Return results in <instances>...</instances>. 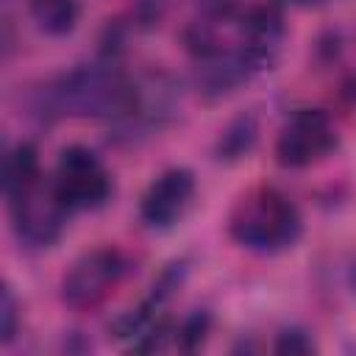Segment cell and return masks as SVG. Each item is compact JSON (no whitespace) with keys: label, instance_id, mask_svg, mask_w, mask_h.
Masks as SVG:
<instances>
[{"label":"cell","instance_id":"cell-16","mask_svg":"<svg viewBox=\"0 0 356 356\" xmlns=\"http://www.w3.org/2000/svg\"><path fill=\"white\" fill-rule=\"evenodd\" d=\"M353 286H356V270H353Z\"/></svg>","mask_w":356,"mask_h":356},{"label":"cell","instance_id":"cell-9","mask_svg":"<svg viewBox=\"0 0 356 356\" xmlns=\"http://www.w3.org/2000/svg\"><path fill=\"white\" fill-rule=\"evenodd\" d=\"M39 153L31 142H19L8 150L6 161H3V195L6 200L17 192H22L25 186H31L33 181H39Z\"/></svg>","mask_w":356,"mask_h":356},{"label":"cell","instance_id":"cell-10","mask_svg":"<svg viewBox=\"0 0 356 356\" xmlns=\"http://www.w3.org/2000/svg\"><path fill=\"white\" fill-rule=\"evenodd\" d=\"M259 139V122L253 114H239L234 117L217 136V145H214V156L220 161H239L242 156H248L253 150Z\"/></svg>","mask_w":356,"mask_h":356},{"label":"cell","instance_id":"cell-1","mask_svg":"<svg viewBox=\"0 0 356 356\" xmlns=\"http://www.w3.org/2000/svg\"><path fill=\"white\" fill-rule=\"evenodd\" d=\"M136 83L111 61H95L70 70L50 89V106L70 117L125 122L134 111Z\"/></svg>","mask_w":356,"mask_h":356},{"label":"cell","instance_id":"cell-14","mask_svg":"<svg viewBox=\"0 0 356 356\" xmlns=\"http://www.w3.org/2000/svg\"><path fill=\"white\" fill-rule=\"evenodd\" d=\"M206 8H220V6H234V0H203Z\"/></svg>","mask_w":356,"mask_h":356},{"label":"cell","instance_id":"cell-7","mask_svg":"<svg viewBox=\"0 0 356 356\" xmlns=\"http://www.w3.org/2000/svg\"><path fill=\"white\" fill-rule=\"evenodd\" d=\"M192 197H195V172L186 167L164 170L145 189L139 203V217L147 228L156 231L172 228L192 206Z\"/></svg>","mask_w":356,"mask_h":356},{"label":"cell","instance_id":"cell-13","mask_svg":"<svg viewBox=\"0 0 356 356\" xmlns=\"http://www.w3.org/2000/svg\"><path fill=\"white\" fill-rule=\"evenodd\" d=\"M17 325H19L17 298H14L11 286H3V298H0V342L3 345H8L17 337Z\"/></svg>","mask_w":356,"mask_h":356},{"label":"cell","instance_id":"cell-12","mask_svg":"<svg viewBox=\"0 0 356 356\" xmlns=\"http://www.w3.org/2000/svg\"><path fill=\"white\" fill-rule=\"evenodd\" d=\"M275 353L281 356H303V353H312L314 350V342L312 337L303 331V328H284L278 337H275V345H273Z\"/></svg>","mask_w":356,"mask_h":356},{"label":"cell","instance_id":"cell-2","mask_svg":"<svg viewBox=\"0 0 356 356\" xmlns=\"http://www.w3.org/2000/svg\"><path fill=\"white\" fill-rule=\"evenodd\" d=\"M228 234L245 250L273 256L289 250L300 239L303 217L298 206L275 186H256L234 203Z\"/></svg>","mask_w":356,"mask_h":356},{"label":"cell","instance_id":"cell-4","mask_svg":"<svg viewBox=\"0 0 356 356\" xmlns=\"http://www.w3.org/2000/svg\"><path fill=\"white\" fill-rule=\"evenodd\" d=\"M53 184L70 211L100 209L111 197V175L95 150L70 145L58 153Z\"/></svg>","mask_w":356,"mask_h":356},{"label":"cell","instance_id":"cell-6","mask_svg":"<svg viewBox=\"0 0 356 356\" xmlns=\"http://www.w3.org/2000/svg\"><path fill=\"white\" fill-rule=\"evenodd\" d=\"M122 273L125 256L117 248H95L75 259L61 278V300L75 312L95 309L120 284Z\"/></svg>","mask_w":356,"mask_h":356},{"label":"cell","instance_id":"cell-15","mask_svg":"<svg viewBox=\"0 0 356 356\" xmlns=\"http://www.w3.org/2000/svg\"><path fill=\"white\" fill-rule=\"evenodd\" d=\"M289 3H295V6H314V3H320V0H289Z\"/></svg>","mask_w":356,"mask_h":356},{"label":"cell","instance_id":"cell-5","mask_svg":"<svg viewBox=\"0 0 356 356\" xmlns=\"http://www.w3.org/2000/svg\"><path fill=\"white\" fill-rule=\"evenodd\" d=\"M337 147V128L320 108L295 111L275 136V161L289 170L312 167L328 159Z\"/></svg>","mask_w":356,"mask_h":356},{"label":"cell","instance_id":"cell-3","mask_svg":"<svg viewBox=\"0 0 356 356\" xmlns=\"http://www.w3.org/2000/svg\"><path fill=\"white\" fill-rule=\"evenodd\" d=\"M8 211H11L14 234L25 248H50L61 236L67 217L72 214L61 200L53 178L50 181L39 178L22 192L11 195Z\"/></svg>","mask_w":356,"mask_h":356},{"label":"cell","instance_id":"cell-8","mask_svg":"<svg viewBox=\"0 0 356 356\" xmlns=\"http://www.w3.org/2000/svg\"><path fill=\"white\" fill-rule=\"evenodd\" d=\"M31 19L47 36H67L78 25L81 0H28Z\"/></svg>","mask_w":356,"mask_h":356},{"label":"cell","instance_id":"cell-11","mask_svg":"<svg viewBox=\"0 0 356 356\" xmlns=\"http://www.w3.org/2000/svg\"><path fill=\"white\" fill-rule=\"evenodd\" d=\"M209 325H211L209 312H203V309L192 312V314L178 325V331H175L178 345H181L184 350H195V348H200L203 339H206V334H209Z\"/></svg>","mask_w":356,"mask_h":356}]
</instances>
